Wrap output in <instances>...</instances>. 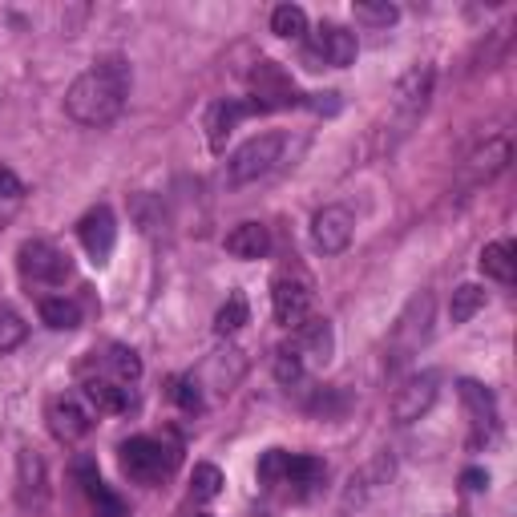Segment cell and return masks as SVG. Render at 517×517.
Masks as SVG:
<instances>
[{
	"label": "cell",
	"mask_w": 517,
	"mask_h": 517,
	"mask_svg": "<svg viewBox=\"0 0 517 517\" xmlns=\"http://www.w3.org/2000/svg\"><path fill=\"white\" fill-rule=\"evenodd\" d=\"M126 97H130V65L122 57H106L97 61L93 69H85L69 93H65V114L77 126L101 130L122 118L126 110Z\"/></svg>",
	"instance_id": "obj_1"
},
{
	"label": "cell",
	"mask_w": 517,
	"mask_h": 517,
	"mask_svg": "<svg viewBox=\"0 0 517 517\" xmlns=\"http://www.w3.org/2000/svg\"><path fill=\"white\" fill-rule=\"evenodd\" d=\"M283 146H287V138L275 134V130L247 138V142L227 158V182H231V186H247V182H255V178L271 174L275 162L283 158Z\"/></svg>",
	"instance_id": "obj_2"
},
{
	"label": "cell",
	"mask_w": 517,
	"mask_h": 517,
	"mask_svg": "<svg viewBox=\"0 0 517 517\" xmlns=\"http://www.w3.org/2000/svg\"><path fill=\"white\" fill-rule=\"evenodd\" d=\"M251 106H255V114L291 110V106H303V93L295 89V81L287 77L283 65L259 61V65L251 69Z\"/></svg>",
	"instance_id": "obj_3"
},
{
	"label": "cell",
	"mask_w": 517,
	"mask_h": 517,
	"mask_svg": "<svg viewBox=\"0 0 517 517\" xmlns=\"http://www.w3.org/2000/svg\"><path fill=\"white\" fill-rule=\"evenodd\" d=\"M174 465H178V453L166 449V445L154 441V437H130V441L122 445V469H126V477H134V481H142V485L162 481Z\"/></svg>",
	"instance_id": "obj_4"
},
{
	"label": "cell",
	"mask_w": 517,
	"mask_h": 517,
	"mask_svg": "<svg viewBox=\"0 0 517 517\" xmlns=\"http://www.w3.org/2000/svg\"><path fill=\"white\" fill-rule=\"evenodd\" d=\"M356 49H360L356 33H348L344 25H320L303 49V61H307V69H324V65L344 69V65L356 61Z\"/></svg>",
	"instance_id": "obj_5"
},
{
	"label": "cell",
	"mask_w": 517,
	"mask_h": 517,
	"mask_svg": "<svg viewBox=\"0 0 517 517\" xmlns=\"http://www.w3.org/2000/svg\"><path fill=\"white\" fill-rule=\"evenodd\" d=\"M437 392H441V376H437V372H417V376H408V380L400 384L396 400H392V417H396L400 425L421 421L425 412L433 408Z\"/></svg>",
	"instance_id": "obj_6"
},
{
	"label": "cell",
	"mask_w": 517,
	"mask_h": 517,
	"mask_svg": "<svg viewBox=\"0 0 517 517\" xmlns=\"http://www.w3.org/2000/svg\"><path fill=\"white\" fill-rule=\"evenodd\" d=\"M352 235H356V219H352L348 206H324V211L312 215V247H316L320 255H340V251H348Z\"/></svg>",
	"instance_id": "obj_7"
},
{
	"label": "cell",
	"mask_w": 517,
	"mask_h": 517,
	"mask_svg": "<svg viewBox=\"0 0 517 517\" xmlns=\"http://www.w3.org/2000/svg\"><path fill=\"white\" fill-rule=\"evenodd\" d=\"M271 307L283 328H299L307 320V312H312V287L299 275H279L271 287Z\"/></svg>",
	"instance_id": "obj_8"
},
{
	"label": "cell",
	"mask_w": 517,
	"mask_h": 517,
	"mask_svg": "<svg viewBox=\"0 0 517 517\" xmlns=\"http://www.w3.org/2000/svg\"><path fill=\"white\" fill-rule=\"evenodd\" d=\"M433 81H437L433 65H412V69L396 81L392 106H396V114H400L404 122H412V118H421V114H425L429 97H433Z\"/></svg>",
	"instance_id": "obj_9"
},
{
	"label": "cell",
	"mask_w": 517,
	"mask_h": 517,
	"mask_svg": "<svg viewBox=\"0 0 517 517\" xmlns=\"http://www.w3.org/2000/svg\"><path fill=\"white\" fill-rule=\"evenodd\" d=\"M77 235H81V247L89 251V259H93L97 267H101V263H110L114 243H118L114 211H110V206H93V211H85V219L77 223Z\"/></svg>",
	"instance_id": "obj_10"
},
{
	"label": "cell",
	"mask_w": 517,
	"mask_h": 517,
	"mask_svg": "<svg viewBox=\"0 0 517 517\" xmlns=\"http://www.w3.org/2000/svg\"><path fill=\"white\" fill-rule=\"evenodd\" d=\"M21 271L33 283H61V279H69V255H61L45 239H29L21 247Z\"/></svg>",
	"instance_id": "obj_11"
},
{
	"label": "cell",
	"mask_w": 517,
	"mask_h": 517,
	"mask_svg": "<svg viewBox=\"0 0 517 517\" xmlns=\"http://www.w3.org/2000/svg\"><path fill=\"white\" fill-rule=\"evenodd\" d=\"M73 477H77V485H81V493H85V501H89L93 517H126L122 497H118L106 481H101V473H97V465H93L89 457H77Z\"/></svg>",
	"instance_id": "obj_12"
},
{
	"label": "cell",
	"mask_w": 517,
	"mask_h": 517,
	"mask_svg": "<svg viewBox=\"0 0 517 517\" xmlns=\"http://www.w3.org/2000/svg\"><path fill=\"white\" fill-rule=\"evenodd\" d=\"M49 429H53L57 441L73 445V441L89 437L93 417H89V408H85L77 396H53V400H49Z\"/></svg>",
	"instance_id": "obj_13"
},
{
	"label": "cell",
	"mask_w": 517,
	"mask_h": 517,
	"mask_svg": "<svg viewBox=\"0 0 517 517\" xmlns=\"http://www.w3.org/2000/svg\"><path fill=\"white\" fill-rule=\"evenodd\" d=\"M17 501L21 509H41L49 501V469L45 457L33 449H21L17 457Z\"/></svg>",
	"instance_id": "obj_14"
},
{
	"label": "cell",
	"mask_w": 517,
	"mask_h": 517,
	"mask_svg": "<svg viewBox=\"0 0 517 517\" xmlns=\"http://www.w3.org/2000/svg\"><path fill=\"white\" fill-rule=\"evenodd\" d=\"M247 114H255L251 101H235V97L215 101V106L206 110V146H211L215 154H223V150H227V138L235 134V126H239Z\"/></svg>",
	"instance_id": "obj_15"
},
{
	"label": "cell",
	"mask_w": 517,
	"mask_h": 517,
	"mask_svg": "<svg viewBox=\"0 0 517 517\" xmlns=\"http://www.w3.org/2000/svg\"><path fill=\"white\" fill-rule=\"evenodd\" d=\"M295 352L299 356H312L316 364H328L332 360V352H336V336H332V324L324 320V316H307L303 324H299V344H295Z\"/></svg>",
	"instance_id": "obj_16"
},
{
	"label": "cell",
	"mask_w": 517,
	"mask_h": 517,
	"mask_svg": "<svg viewBox=\"0 0 517 517\" xmlns=\"http://www.w3.org/2000/svg\"><path fill=\"white\" fill-rule=\"evenodd\" d=\"M85 400L97 408V412H110V417H118V412L130 408V388L110 380V376H89L85 380Z\"/></svg>",
	"instance_id": "obj_17"
},
{
	"label": "cell",
	"mask_w": 517,
	"mask_h": 517,
	"mask_svg": "<svg viewBox=\"0 0 517 517\" xmlns=\"http://www.w3.org/2000/svg\"><path fill=\"white\" fill-rule=\"evenodd\" d=\"M324 461L307 457V453H287V473H283V485L295 493V497H307L320 481H324Z\"/></svg>",
	"instance_id": "obj_18"
},
{
	"label": "cell",
	"mask_w": 517,
	"mask_h": 517,
	"mask_svg": "<svg viewBox=\"0 0 517 517\" xmlns=\"http://www.w3.org/2000/svg\"><path fill=\"white\" fill-rule=\"evenodd\" d=\"M227 251L235 259H263L271 251V235L263 223H239L231 235H227Z\"/></svg>",
	"instance_id": "obj_19"
},
{
	"label": "cell",
	"mask_w": 517,
	"mask_h": 517,
	"mask_svg": "<svg viewBox=\"0 0 517 517\" xmlns=\"http://www.w3.org/2000/svg\"><path fill=\"white\" fill-rule=\"evenodd\" d=\"M481 271L497 283H513L517 275V247L509 239H497V243H485L481 251Z\"/></svg>",
	"instance_id": "obj_20"
},
{
	"label": "cell",
	"mask_w": 517,
	"mask_h": 517,
	"mask_svg": "<svg viewBox=\"0 0 517 517\" xmlns=\"http://www.w3.org/2000/svg\"><path fill=\"white\" fill-rule=\"evenodd\" d=\"M509 154H513L509 138H489L481 150H473L469 174H473V178H493V174H501V170L509 166Z\"/></svg>",
	"instance_id": "obj_21"
},
{
	"label": "cell",
	"mask_w": 517,
	"mask_h": 517,
	"mask_svg": "<svg viewBox=\"0 0 517 517\" xmlns=\"http://www.w3.org/2000/svg\"><path fill=\"white\" fill-rule=\"evenodd\" d=\"M461 400L469 404V412H473V425L477 429H485V433H493L497 429V404H493V392L489 388H481L477 380H461Z\"/></svg>",
	"instance_id": "obj_22"
},
{
	"label": "cell",
	"mask_w": 517,
	"mask_h": 517,
	"mask_svg": "<svg viewBox=\"0 0 517 517\" xmlns=\"http://www.w3.org/2000/svg\"><path fill=\"white\" fill-rule=\"evenodd\" d=\"M485 307V287H477V283H461L457 291H453V299H449V320L453 324H469L477 312Z\"/></svg>",
	"instance_id": "obj_23"
},
{
	"label": "cell",
	"mask_w": 517,
	"mask_h": 517,
	"mask_svg": "<svg viewBox=\"0 0 517 517\" xmlns=\"http://www.w3.org/2000/svg\"><path fill=\"white\" fill-rule=\"evenodd\" d=\"M41 320L53 328V332H73L81 324V307L73 299H41Z\"/></svg>",
	"instance_id": "obj_24"
},
{
	"label": "cell",
	"mask_w": 517,
	"mask_h": 517,
	"mask_svg": "<svg viewBox=\"0 0 517 517\" xmlns=\"http://www.w3.org/2000/svg\"><path fill=\"white\" fill-rule=\"evenodd\" d=\"M271 33L283 37V41H299L307 33V13L299 5H279L271 13Z\"/></svg>",
	"instance_id": "obj_25"
},
{
	"label": "cell",
	"mask_w": 517,
	"mask_h": 517,
	"mask_svg": "<svg viewBox=\"0 0 517 517\" xmlns=\"http://www.w3.org/2000/svg\"><path fill=\"white\" fill-rule=\"evenodd\" d=\"M352 17H356L360 25L388 29V25H396L400 9H396V5H388V0H356V5H352Z\"/></svg>",
	"instance_id": "obj_26"
},
{
	"label": "cell",
	"mask_w": 517,
	"mask_h": 517,
	"mask_svg": "<svg viewBox=\"0 0 517 517\" xmlns=\"http://www.w3.org/2000/svg\"><path fill=\"white\" fill-rule=\"evenodd\" d=\"M219 493H223L219 465H194V473H190V497L194 501H215Z\"/></svg>",
	"instance_id": "obj_27"
},
{
	"label": "cell",
	"mask_w": 517,
	"mask_h": 517,
	"mask_svg": "<svg viewBox=\"0 0 517 517\" xmlns=\"http://www.w3.org/2000/svg\"><path fill=\"white\" fill-rule=\"evenodd\" d=\"M247 316H251V312H247V299H243V291H235V295L219 307V316H215V332H219V336H235V332L247 324Z\"/></svg>",
	"instance_id": "obj_28"
},
{
	"label": "cell",
	"mask_w": 517,
	"mask_h": 517,
	"mask_svg": "<svg viewBox=\"0 0 517 517\" xmlns=\"http://www.w3.org/2000/svg\"><path fill=\"white\" fill-rule=\"evenodd\" d=\"M388 477H392V457L384 453V457H376L360 477H352V493H348V497H364V493H372V489L388 485Z\"/></svg>",
	"instance_id": "obj_29"
},
{
	"label": "cell",
	"mask_w": 517,
	"mask_h": 517,
	"mask_svg": "<svg viewBox=\"0 0 517 517\" xmlns=\"http://www.w3.org/2000/svg\"><path fill=\"white\" fill-rule=\"evenodd\" d=\"M25 336H29V324L13 312L9 303H0V352L21 348V344H25Z\"/></svg>",
	"instance_id": "obj_30"
},
{
	"label": "cell",
	"mask_w": 517,
	"mask_h": 517,
	"mask_svg": "<svg viewBox=\"0 0 517 517\" xmlns=\"http://www.w3.org/2000/svg\"><path fill=\"white\" fill-rule=\"evenodd\" d=\"M106 364H110V372L118 376V384H134V380L142 376V360H138V352H134V348L114 344V348H110V356H106Z\"/></svg>",
	"instance_id": "obj_31"
},
{
	"label": "cell",
	"mask_w": 517,
	"mask_h": 517,
	"mask_svg": "<svg viewBox=\"0 0 517 517\" xmlns=\"http://www.w3.org/2000/svg\"><path fill=\"white\" fill-rule=\"evenodd\" d=\"M271 368H275V380L291 388V384H299V376H303V356H299L295 348H279Z\"/></svg>",
	"instance_id": "obj_32"
},
{
	"label": "cell",
	"mask_w": 517,
	"mask_h": 517,
	"mask_svg": "<svg viewBox=\"0 0 517 517\" xmlns=\"http://www.w3.org/2000/svg\"><path fill=\"white\" fill-rule=\"evenodd\" d=\"M283 473H287V453H283V449H267V453L259 457V481H263L267 489H279V485H283Z\"/></svg>",
	"instance_id": "obj_33"
},
{
	"label": "cell",
	"mask_w": 517,
	"mask_h": 517,
	"mask_svg": "<svg viewBox=\"0 0 517 517\" xmlns=\"http://www.w3.org/2000/svg\"><path fill=\"white\" fill-rule=\"evenodd\" d=\"M170 396H174V404L182 412H190V417H194V412H202V392H198V384L190 376H178L174 388H170Z\"/></svg>",
	"instance_id": "obj_34"
},
{
	"label": "cell",
	"mask_w": 517,
	"mask_h": 517,
	"mask_svg": "<svg viewBox=\"0 0 517 517\" xmlns=\"http://www.w3.org/2000/svg\"><path fill=\"white\" fill-rule=\"evenodd\" d=\"M21 194H25L21 178H17L13 170H5V166H0V198H21Z\"/></svg>",
	"instance_id": "obj_35"
},
{
	"label": "cell",
	"mask_w": 517,
	"mask_h": 517,
	"mask_svg": "<svg viewBox=\"0 0 517 517\" xmlns=\"http://www.w3.org/2000/svg\"><path fill=\"white\" fill-rule=\"evenodd\" d=\"M461 481H465V489H473V493H477V489H485V485H489V473H485V469H465V477H461Z\"/></svg>",
	"instance_id": "obj_36"
},
{
	"label": "cell",
	"mask_w": 517,
	"mask_h": 517,
	"mask_svg": "<svg viewBox=\"0 0 517 517\" xmlns=\"http://www.w3.org/2000/svg\"><path fill=\"white\" fill-rule=\"evenodd\" d=\"M194 517H206V513H194Z\"/></svg>",
	"instance_id": "obj_37"
}]
</instances>
